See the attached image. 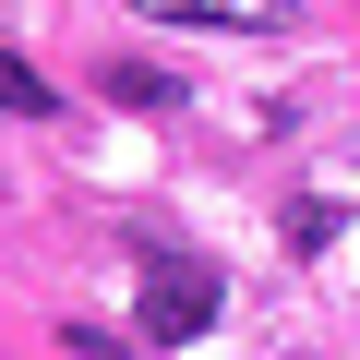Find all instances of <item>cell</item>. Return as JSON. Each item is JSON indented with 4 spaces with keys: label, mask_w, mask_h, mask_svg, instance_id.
<instances>
[{
    "label": "cell",
    "mask_w": 360,
    "mask_h": 360,
    "mask_svg": "<svg viewBox=\"0 0 360 360\" xmlns=\"http://www.w3.org/2000/svg\"><path fill=\"white\" fill-rule=\"evenodd\" d=\"M108 96H120V108H168L180 84H168V72H144V60H108Z\"/></svg>",
    "instance_id": "cell-3"
},
{
    "label": "cell",
    "mask_w": 360,
    "mask_h": 360,
    "mask_svg": "<svg viewBox=\"0 0 360 360\" xmlns=\"http://www.w3.org/2000/svg\"><path fill=\"white\" fill-rule=\"evenodd\" d=\"M205 324H217V264H180V252L144 240V336L180 348V336H205Z\"/></svg>",
    "instance_id": "cell-1"
},
{
    "label": "cell",
    "mask_w": 360,
    "mask_h": 360,
    "mask_svg": "<svg viewBox=\"0 0 360 360\" xmlns=\"http://www.w3.org/2000/svg\"><path fill=\"white\" fill-rule=\"evenodd\" d=\"M205 25H229V37H276V25H300V0H205Z\"/></svg>",
    "instance_id": "cell-2"
},
{
    "label": "cell",
    "mask_w": 360,
    "mask_h": 360,
    "mask_svg": "<svg viewBox=\"0 0 360 360\" xmlns=\"http://www.w3.org/2000/svg\"><path fill=\"white\" fill-rule=\"evenodd\" d=\"M0 108H13V120H37V108H49V84H37L25 60H0Z\"/></svg>",
    "instance_id": "cell-4"
},
{
    "label": "cell",
    "mask_w": 360,
    "mask_h": 360,
    "mask_svg": "<svg viewBox=\"0 0 360 360\" xmlns=\"http://www.w3.org/2000/svg\"><path fill=\"white\" fill-rule=\"evenodd\" d=\"M132 13H156V25H205V0H132Z\"/></svg>",
    "instance_id": "cell-5"
}]
</instances>
